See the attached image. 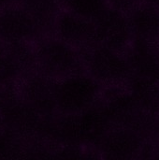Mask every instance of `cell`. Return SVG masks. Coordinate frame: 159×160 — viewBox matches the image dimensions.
<instances>
[{
	"mask_svg": "<svg viewBox=\"0 0 159 160\" xmlns=\"http://www.w3.org/2000/svg\"><path fill=\"white\" fill-rule=\"evenodd\" d=\"M33 49L34 69L52 80L84 71L82 52L52 34L40 37Z\"/></svg>",
	"mask_w": 159,
	"mask_h": 160,
	"instance_id": "6da1fadb",
	"label": "cell"
},
{
	"mask_svg": "<svg viewBox=\"0 0 159 160\" xmlns=\"http://www.w3.org/2000/svg\"><path fill=\"white\" fill-rule=\"evenodd\" d=\"M104 87L85 71L55 81L57 115L73 117L86 113L102 100Z\"/></svg>",
	"mask_w": 159,
	"mask_h": 160,
	"instance_id": "7a4b0ae2",
	"label": "cell"
},
{
	"mask_svg": "<svg viewBox=\"0 0 159 160\" xmlns=\"http://www.w3.org/2000/svg\"><path fill=\"white\" fill-rule=\"evenodd\" d=\"M105 103L102 104L112 127L131 130L148 139L155 134L157 116L141 108L123 86L107 87Z\"/></svg>",
	"mask_w": 159,
	"mask_h": 160,
	"instance_id": "3957f363",
	"label": "cell"
},
{
	"mask_svg": "<svg viewBox=\"0 0 159 160\" xmlns=\"http://www.w3.org/2000/svg\"><path fill=\"white\" fill-rule=\"evenodd\" d=\"M81 52L84 71L104 88L126 85L131 70L125 52L98 43Z\"/></svg>",
	"mask_w": 159,
	"mask_h": 160,
	"instance_id": "277c9868",
	"label": "cell"
},
{
	"mask_svg": "<svg viewBox=\"0 0 159 160\" xmlns=\"http://www.w3.org/2000/svg\"><path fill=\"white\" fill-rule=\"evenodd\" d=\"M17 89L23 105L40 119L57 115L55 80L32 69L18 82Z\"/></svg>",
	"mask_w": 159,
	"mask_h": 160,
	"instance_id": "5b68a950",
	"label": "cell"
},
{
	"mask_svg": "<svg viewBox=\"0 0 159 160\" xmlns=\"http://www.w3.org/2000/svg\"><path fill=\"white\" fill-rule=\"evenodd\" d=\"M42 36L36 22L19 4L0 9V42L34 44Z\"/></svg>",
	"mask_w": 159,
	"mask_h": 160,
	"instance_id": "8992f818",
	"label": "cell"
},
{
	"mask_svg": "<svg viewBox=\"0 0 159 160\" xmlns=\"http://www.w3.org/2000/svg\"><path fill=\"white\" fill-rule=\"evenodd\" d=\"M97 43L126 52L133 36L126 13L107 8L95 21Z\"/></svg>",
	"mask_w": 159,
	"mask_h": 160,
	"instance_id": "52a82bcc",
	"label": "cell"
},
{
	"mask_svg": "<svg viewBox=\"0 0 159 160\" xmlns=\"http://www.w3.org/2000/svg\"><path fill=\"white\" fill-rule=\"evenodd\" d=\"M51 34L80 51L97 43L94 21L65 8L57 16Z\"/></svg>",
	"mask_w": 159,
	"mask_h": 160,
	"instance_id": "ba28073f",
	"label": "cell"
},
{
	"mask_svg": "<svg viewBox=\"0 0 159 160\" xmlns=\"http://www.w3.org/2000/svg\"><path fill=\"white\" fill-rule=\"evenodd\" d=\"M34 69L33 44L0 42V87L14 85Z\"/></svg>",
	"mask_w": 159,
	"mask_h": 160,
	"instance_id": "9c48e42d",
	"label": "cell"
},
{
	"mask_svg": "<svg viewBox=\"0 0 159 160\" xmlns=\"http://www.w3.org/2000/svg\"><path fill=\"white\" fill-rule=\"evenodd\" d=\"M148 139L121 128L111 127L98 141L97 145L107 158L129 159L141 157Z\"/></svg>",
	"mask_w": 159,
	"mask_h": 160,
	"instance_id": "30bf717a",
	"label": "cell"
},
{
	"mask_svg": "<svg viewBox=\"0 0 159 160\" xmlns=\"http://www.w3.org/2000/svg\"><path fill=\"white\" fill-rule=\"evenodd\" d=\"M125 53L131 74L159 83V51L155 42L133 38Z\"/></svg>",
	"mask_w": 159,
	"mask_h": 160,
	"instance_id": "8fae6325",
	"label": "cell"
},
{
	"mask_svg": "<svg viewBox=\"0 0 159 160\" xmlns=\"http://www.w3.org/2000/svg\"><path fill=\"white\" fill-rule=\"evenodd\" d=\"M133 38L156 42L159 39V9L139 3L127 14Z\"/></svg>",
	"mask_w": 159,
	"mask_h": 160,
	"instance_id": "7c38bea8",
	"label": "cell"
},
{
	"mask_svg": "<svg viewBox=\"0 0 159 160\" xmlns=\"http://www.w3.org/2000/svg\"><path fill=\"white\" fill-rule=\"evenodd\" d=\"M126 87L137 104L154 116L159 113V83L131 74Z\"/></svg>",
	"mask_w": 159,
	"mask_h": 160,
	"instance_id": "4fadbf2b",
	"label": "cell"
},
{
	"mask_svg": "<svg viewBox=\"0 0 159 160\" xmlns=\"http://www.w3.org/2000/svg\"><path fill=\"white\" fill-rule=\"evenodd\" d=\"M19 5L33 18L43 35L52 33L53 23L63 9L59 0H20Z\"/></svg>",
	"mask_w": 159,
	"mask_h": 160,
	"instance_id": "5bb4252c",
	"label": "cell"
},
{
	"mask_svg": "<svg viewBox=\"0 0 159 160\" xmlns=\"http://www.w3.org/2000/svg\"><path fill=\"white\" fill-rule=\"evenodd\" d=\"M63 8L95 21L107 8L106 0H59Z\"/></svg>",
	"mask_w": 159,
	"mask_h": 160,
	"instance_id": "9a60e30c",
	"label": "cell"
},
{
	"mask_svg": "<svg viewBox=\"0 0 159 160\" xmlns=\"http://www.w3.org/2000/svg\"><path fill=\"white\" fill-rule=\"evenodd\" d=\"M108 7L127 14L140 2L139 0H106Z\"/></svg>",
	"mask_w": 159,
	"mask_h": 160,
	"instance_id": "2e32d148",
	"label": "cell"
},
{
	"mask_svg": "<svg viewBox=\"0 0 159 160\" xmlns=\"http://www.w3.org/2000/svg\"><path fill=\"white\" fill-rule=\"evenodd\" d=\"M20 0H0V9L7 8L19 4Z\"/></svg>",
	"mask_w": 159,
	"mask_h": 160,
	"instance_id": "e0dca14e",
	"label": "cell"
},
{
	"mask_svg": "<svg viewBox=\"0 0 159 160\" xmlns=\"http://www.w3.org/2000/svg\"><path fill=\"white\" fill-rule=\"evenodd\" d=\"M139 2L159 9V0H139Z\"/></svg>",
	"mask_w": 159,
	"mask_h": 160,
	"instance_id": "ac0fdd59",
	"label": "cell"
},
{
	"mask_svg": "<svg viewBox=\"0 0 159 160\" xmlns=\"http://www.w3.org/2000/svg\"><path fill=\"white\" fill-rule=\"evenodd\" d=\"M155 134L159 137V113L157 116V120H156V128H155Z\"/></svg>",
	"mask_w": 159,
	"mask_h": 160,
	"instance_id": "d6986e66",
	"label": "cell"
},
{
	"mask_svg": "<svg viewBox=\"0 0 159 160\" xmlns=\"http://www.w3.org/2000/svg\"><path fill=\"white\" fill-rule=\"evenodd\" d=\"M157 155L156 156H154V158H159V151H157V152H155Z\"/></svg>",
	"mask_w": 159,
	"mask_h": 160,
	"instance_id": "ffe728a7",
	"label": "cell"
}]
</instances>
